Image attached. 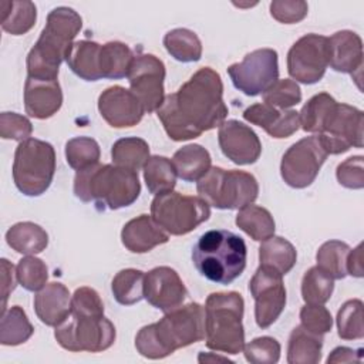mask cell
Instances as JSON below:
<instances>
[{
    "label": "cell",
    "instance_id": "cell-17",
    "mask_svg": "<svg viewBox=\"0 0 364 364\" xmlns=\"http://www.w3.org/2000/svg\"><path fill=\"white\" fill-rule=\"evenodd\" d=\"M186 296L188 290L172 267L158 266L145 273L144 299L152 307L168 313L182 306Z\"/></svg>",
    "mask_w": 364,
    "mask_h": 364
},
{
    "label": "cell",
    "instance_id": "cell-15",
    "mask_svg": "<svg viewBox=\"0 0 364 364\" xmlns=\"http://www.w3.org/2000/svg\"><path fill=\"white\" fill-rule=\"evenodd\" d=\"M249 290L255 300V320L260 328L270 327L286 306V287L283 276L259 266L249 282Z\"/></svg>",
    "mask_w": 364,
    "mask_h": 364
},
{
    "label": "cell",
    "instance_id": "cell-20",
    "mask_svg": "<svg viewBox=\"0 0 364 364\" xmlns=\"http://www.w3.org/2000/svg\"><path fill=\"white\" fill-rule=\"evenodd\" d=\"M328 38V65L337 73L351 74L357 81L363 68V41L361 37L350 30L334 33Z\"/></svg>",
    "mask_w": 364,
    "mask_h": 364
},
{
    "label": "cell",
    "instance_id": "cell-25",
    "mask_svg": "<svg viewBox=\"0 0 364 364\" xmlns=\"http://www.w3.org/2000/svg\"><path fill=\"white\" fill-rule=\"evenodd\" d=\"M100 48L101 44L90 40L74 41L65 57L68 68L84 81L101 80L100 73Z\"/></svg>",
    "mask_w": 364,
    "mask_h": 364
},
{
    "label": "cell",
    "instance_id": "cell-37",
    "mask_svg": "<svg viewBox=\"0 0 364 364\" xmlns=\"http://www.w3.org/2000/svg\"><path fill=\"white\" fill-rule=\"evenodd\" d=\"M350 246L341 240L324 242L316 255L317 267L333 280H341L347 276V256Z\"/></svg>",
    "mask_w": 364,
    "mask_h": 364
},
{
    "label": "cell",
    "instance_id": "cell-5",
    "mask_svg": "<svg viewBox=\"0 0 364 364\" xmlns=\"http://www.w3.org/2000/svg\"><path fill=\"white\" fill-rule=\"evenodd\" d=\"M141 193L138 172L117 165H94L77 171L74 195L82 202H95L111 210L132 205Z\"/></svg>",
    "mask_w": 364,
    "mask_h": 364
},
{
    "label": "cell",
    "instance_id": "cell-12",
    "mask_svg": "<svg viewBox=\"0 0 364 364\" xmlns=\"http://www.w3.org/2000/svg\"><path fill=\"white\" fill-rule=\"evenodd\" d=\"M228 74L235 88L245 95L263 94L279 80L277 51L273 48L250 51L240 63L229 65Z\"/></svg>",
    "mask_w": 364,
    "mask_h": 364
},
{
    "label": "cell",
    "instance_id": "cell-53",
    "mask_svg": "<svg viewBox=\"0 0 364 364\" xmlns=\"http://www.w3.org/2000/svg\"><path fill=\"white\" fill-rule=\"evenodd\" d=\"M199 363H213V361H228L232 363L228 357H220V355H215L212 353H200L198 357Z\"/></svg>",
    "mask_w": 364,
    "mask_h": 364
},
{
    "label": "cell",
    "instance_id": "cell-44",
    "mask_svg": "<svg viewBox=\"0 0 364 364\" xmlns=\"http://www.w3.org/2000/svg\"><path fill=\"white\" fill-rule=\"evenodd\" d=\"M280 351L279 341L269 336L256 337L243 347L245 358L252 364H276L280 358Z\"/></svg>",
    "mask_w": 364,
    "mask_h": 364
},
{
    "label": "cell",
    "instance_id": "cell-3",
    "mask_svg": "<svg viewBox=\"0 0 364 364\" xmlns=\"http://www.w3.org/2000/svg\"><path fill=\"white\" fill-rule=\"evenodd\" d=\"M82 20L71 7L53 9L46 26L27 55V77L37 80H57L60 65L65 61L73 40L80 33Z\"/></svg>",
    "mask_w": 364,
    "mask_h": 364
},
{
    "label": "cell",
    "instance_id": "cell-40",
    "mask_svg": "<svg viewBox=\"0 0 364 364\" xmlns=\"http://www.w3.org/2000/svg\"><path fill=\"white\" fill-rule=\"evenodd\" d=\"M334 290V280L317 266L310 267L301 279V297L306 304H324Z\"/></svg>",
    "mask_w": 364,
    "mask_h": 364
},
{
    "label": "cell",
    "instance_id": "cell-38",
    "mask_svg": "<svg viewBox=\"0 0 364 364\" xmlns=\"http://www.w3.org/2000/svg\"><path fill=\"white\" fill-rule=\"evenodd\" d=\"M145 273L138 269L119 270L111 283L114 299L122 306H132L144 299Z\"/></svg>",
    "mask_w": 364,
    "mask_h": 364
},
{
    "label": "cell",
    "instance_id": "cell-6",
    "mask_svg": "<svg viewBox=\"0 0 364 364\" xmlns=\"http://www.w3.org/2000/svg\"><path fill=\"white\" fill-rule=\"evenodd\" d=\"M245 301L237 291L210 293L205 303V341L213 351L239 354L245 347Z\"/></svg>",
    "mask_w": 364,
    "mask_h": 364
},
{
    "label": "cell",
    "instance_id": "cell-43",
    "mask_svg": "<svg viewBox=\"0 0 364 364\" xmlns=\"http://www.w3.org/2000/svg\"><path fill=\"white\" fill-rule=\"evenodd\" d=\"M263 102L279 109H289L301 101V90L294 80H277L262 94Z\"/></svg>",
    "mask_w": 364,
    "mask_h": 364
},
{
    "label": "cell",
    "instance_id": "cell-29",
    "mask_svg": "<svg viewBox=\"0 0 364 364\" xmlns=\"http://www.w3.org/2000/svg\"><path fill=\"white\" fill-rule=\"evenodd\" d=\"M7 245L21 255H37L48 245L47 232L37 223L18 222L6 232Z\"/></svg>",
    "mask_w": 364,
    "mask_h": 364
},
{
    "label": "cell",
    "instance_id": "cell-28",
    "mask_svg": "<svg viewBox=\"0 0 364 364\" xmlns=\"http://www.w3.org/2000/svg\"><path fill=\"white\" fill-rule=\"evenodd\" d=\"M260 266L272 269L279 274H287L296 264V247L282 236H272L262 242L259 247Z\"/></svg>",
    "mask_w": 364,
    "mask_h": 364
},
{
    "label": "cell",
    "instance_id": "cell-48",
    "mask_svg": "<svg viewBox=\"0 0 364 364\" xmlns=\"http://www.w3.org/2000/svg\"><path fill=\"white\" fill-rule=\"evenodd\" d=\"M309 6L303 0H273L270 3V14L283 24H294L307 16Z\"/></svg>",
    "mask_w": 364,
    "mask_h": 364
},
{
    "label": "cell",
    "instance_id": "cell-2",
    "mask_svg": "<svg viewBox=\"0 0 364 364\" xmlns=\"http://www.w3.org/2000/svg\"><path fill=\"white\" fill-rule=\"evenodd\" d=\"M203 338L205 307L192 301L165 313L158 323L144 326L135 336V348L145 358L159 360Z\"/></svg>",
    "mask_w": 364,
    "mask_h": 364
},
{
    "label": "cell",
    "instance_id": "cell-30",
    "mask_svg": "<svg viewBox=\"0 0 364 364\" xmlns=\"http://www.w3.org/2000/svg\"><path fill=\"white\" fill-rule=\"evenodd\" d=\"M135 55L121 41H108L100 48V73L102 78L119 80L128 77Z\"/></svg>",
    "mask_w": 364,
    "mask_h": 364
},
{
    "label": "cell",
    "instance_id": "cell-41",
    "mask_svg": "<svg viewBox=\"0 0 364 364\" xmlns=\"http://www.w3.org/2000/svg\"><path fill=\"white\" fill-rule=\"evenodd\" d=\"M338 337L343 340H361L364 337L363 301L358 299L347 300L337 313Z\"/></svg>",
    "mask_w": 364,
    "mask_h": 364
},
{
    "label": "cell",
    "instance_id": "cell-35",
    "mask_svg": "<svg viewBox=\"0 0 364 364\" xmlns=\"http://www.w3.org/2000/svg\"><path fill=\"white\" fill-rule=\"evenodd\" d=\"M166 51L181 63H196L202 57V43L196 33L188 28H173L164 37Z\"/></svg>",
    "mask_w": 364,
    "mask_h": 364
},
{
    "label": "cell",
    "instance_id": "cell-31",
    "mask_svg": "<svg viewBox=\"0 0 364 364\" xmlns=\"http://www.w3.org/2000/svg\"><path fill=\"white\" fill-rule=\"evenodd\" d=\"M236 226L256 242H263L274 235L276 223L272 213L257 205H247L236 215Z\"/></svg>",
    "mask_w": 364,
    "mask_h": 364
},
{
    "label": "cell",
    "instance_id": "cell-11",
    "mask_svg": "<svg viewBox=\"0 0 364 364\" xmlns=\"http://www.w3.org/2000/svg\"><path fill=\"white\" fill-rule=\"evenodd\" d=\"M363 127L361 109L336 101L323 117L317 136L328 155H338L353 146L363 148Z\"/></svg>",
    "mask_w": 364,
    "mask_h": 364
},
{
    "label": "cell",
    "instance_id": "cell-32",
    "mask_svg": "<svg viewBox=\"0 0 364 364\" xmlns=\"http://www.w3.org/2000/svg\"><path fill=\"white\" fill-rule=\"evenodd\" d=\"M1 28L11 36L26 34L37 20V9L33 1H1Z\"/></svg>",
    "mask_w": 364,
    "mask_h": 364
},
{
    "label": "cell",
    "instance_id": "cell-39",
    "mask_svg": "<svg viewBox=\"0 0 364 364\" xmlns=\"http://www.w3.org/2000/svg\"><path fill=\"white\" fill-rule=\"evenodd\" d=\"M100 156V145L90 136H75L68 139L65 144L67 164L75 171H82L97 165Z\"/></svg>",
    "mask_w": 364,
    "mask_h": 364
},
{
    "label": "cell",
    "instance_id": "cell-19",
    "mask_svg": "<svg viewBox=\"0 0 364 364\" xmlns=\"http://www.w3.org/2000/svg\"><path fill=\"white\" fill-rule=\"evenodd\" d=\"M98 111L104 121L114 128L136 125L144 114V105L136 95L121 85L108 87L98 97Z\"/></svg>",
    "mask_w": 364,
    "mask_h": 364
},
{
    "label": "cell",
    "instance_id": "cell-7",
    "mask_svg": "<svg viewBox=\"0 0 364 364\" xmlns=\"http://www.w3.org/2000/svg\"><path fill=\"white\" fill-rule=\"evenodd\" d=\"M196 191L199 198L209 206L216 209H242L257 199L259 183L249 172L210 166L198 181Z\"/></svg>",
    "mask_w": 364,
    "mask_h": 364
},
{
    "label": "cell",
    "instance_id": "cell-24",
    "mask_svg": "<svg viewBox=\"0 0 364 364\" xmlns=\"http://www.w3.org/2000/svg\"><path fill=\"white\" fill-rule=\"evenodd\" d=\"M34 311L43 324L57 327L71 311L68 289L60 282L47 283L34 296Z\"/></svg>",
    "mask_w": 364,
    "mask_h": 364
},
{
    "label": "cell",
    "instance_id": "cell-33",
    "mask_svg": "<svg viewBox=\"0 0 364 364\" xmlns=\"http://www.w3.org/2000/svg\"><path fill=\"white\" fill-rule=\"evenodd\" d=\"M111 158L117 166L138 172L149 159V145L136 136L121 138L111 148Z\"/></svg>",
    "mask_w": 364,
    "mask_h": 364
},
{
    "label": "cell",
    "instance_id": "cell-51",
    "mask_svg": "<svg viewBox=\"0 0 364 364\" xmlns=\"http://www.w3.org/2000/svg\"><path fill=\"white\" fill-rule=\"evenodd\" d=\"M361 353L363 350H353L350 347H337L334 348L328 358L327 363H360L361 361Z\"/></svg>",
    "mask_w": 364,
    "mask_h": 364
},
{
    "label": "cell",
    "instance_id": "cell-14",
    "mask_svg": "<svg viewBox=\"0 0 364 364\" xmlns=\"http://www.w3.org/2000/svg\"><path fill=\"white\" fill-rule=\"evenodd\" d=\"M328 67V38L320 34L300 37L287 53V71L296 82L316 84Z\"/></svg>",
    "mask_w": 364,
    "mask_h": 364
},
{
    "label": "cell",
    "instance_id": "cell-50",
    "mask_svg": "<svg viewBox=\"0 0 364 364\" xmlns=\"http://www.w3.org/2000/svg\"><path fill=\"white\" fill-rule=\"evenodd\" d=\"M1 296H3V304H1V313L6 311V304L10 293L16 289L17 284V270L16 267L7 260L1 259Z\"/></svg>",
    "mask_w": 364,
    "mask_h": 364
},
{
    "label": "cell",
    "instance_id": "cell-21",
    "mask_svg": "<svg viewBox=\"0 0 364 364\" xmlns=\"http://www.w3.org/2000/svg\"><path fill=\"white\" fill-rule=\"evenodd\" d=\"M243 118L266 131L272 138L283 139L291 136L300 128L299 112L294 109H279L259 102L243 111Z\"/></svg>",
    "mask_w": 364,
    "mask_h": 364
},
{
    "label": "cell",
    "instance_id": "cell-45",
    "mask_svg": "<svg viewBox=\"0 0 364 364\" xmlns=\"http://www.w3.org/2000/svg\"><path fill=\"white\" fill-rule=\"evenodd\" d=\"M300 321V326L318 336H324L333 327V317L323 304H306L301 307Z\"/></svg>",
    "mask_w": 364,
    "mask_h": 364
},
{
    "label": "cell",
    "instance_id": "cell-34",
    "mask_svg": "<svg viewBox=\"0 0 364 364\" xmlns=\"http://www.w3.org/2000/svg\"><path fill=\"white\" fill-rule=\"evenodd\" d=\"M176 176L175 166L166 156H149L144 166V179L146 188L155 196L172 192L176 185Z\"/></svg>",
    "mask_w": 364,
    "mask_h": 364
},
{
    "label": "cell",
    "instance_id": "cell-42",
    "mask_svg": "<svg viewBox=\"0 0 364 364\" xmlns=\"http://www.w3.org/2000/svg\"><path fill=\"white\" fill-rule=\"evenodd\" d=\"M17 280L28 291H38L47 284L48 269L46 263L36 256H26L18 260Z\"/></svg>",
    "mask_w": 364,
    "mask_h": 364
},
{
    "label": "cell",
    "instance_id": "cell-16",
    "mask_svg": "<svg viewBox=\"0 0 364 364\" xmlns=\"http://www.w3.org/2000/svg\"><path fill=\"white\" fill-rule=\"evenodd\" d=\"M165 64L156 55H135L127 78L131 91L141 101L145 112H154L162 105L165 98Z\"/></svg>",
    "mask_w": 364,
    "mask_h": 364
},
{
    "label": "cell",
    "instance_id": "cell-36",
    "mask_svg": "<svg viewBox=\"0 0 364 364\" xmlns=\"http://www.w3.org/2000/svg\"><path fill=\"white\" fill-rule=\"evenodd\" d=\"M34 333V327L20 306H13L1 313L0 343L3 346H18L26 343Z\"/></svg>",
    "mask_w": 364,
    "mask_h": 364
},
{
    "label": "cell",
    "instance_id": "cell-27",
    "mask_svg": "<svg viewBox=\"0 0 364 364\" xmlns=\"http://www.w3.org/2000/svg\"><path fill=\"white\" fill-rule=\"evenodd\" d=\"M323 336L306 330L303 326L293 328L287 343L289 364H317L321 360Z\"/></svg>",
    "mask_w": 364,
    "mask_h": 364
},
{
    "label": "cell",
    "instance_id": "cell-10",
    "mask_svg": "<svg viewBox=\"0 0 364 364\" xmlns=\"http://www.w3.org/2000/svg\"><path fill=\"white\" fill-rule=\"evenodd\" d=\"M115 336L114 324L104 316H81L74 313H70L54 331L57 343L64 350L73 353H101L114 344Z\"/></svg>",
    "mask_w": 364,
    "mask_h": 364
},
{
    "label": "cell",
    "instance_id": "cell-4",
    "mask_svg": "<svg viewBox=\"0 0 364 364\" xmlns=\"http://www.w3.org/2000/svg\"><path fill=\"white\" fill-rule=\"evenodd\" d=\"M245 240L225 229L200 235L192 247V262L200 276L218 284H230L246 267Z\"/></svg>",
    "mask_w": 364,
    "mask_h": 364
},
{
    "label": "cell",
    "instance_id": "cell-1",
    "mask_svg": "<svg viewBox=\"0 0 364 364\" xmlns=\"http://www.w3.org/2000/svg\"><path fill=\"white\" fill-rule=\"evenodd\" d=\"M228 115L223 82L210 67L199 68L178 91L166 95L156 117L172 141H188L220 127Z\"/></svg>",
    "mask_w": 364,
    "mask_h": 364
},
{
    "label": "cell",
    "instance_id": "cell-52",
    "mask_svg": "<svg viewBox=\"0 0 364 364\" xmlns=\"http://www.w3.org/2000/svg\"><path fill=\"white\" fill-rule=\"evenodd\" d=\"M347 274H351L354 277H363L364 276L363 243H360L353 250L350 249L348 256H347Z\"/></svg>",
    "mask_w": 364,
    "mask_h": 364
},
{
    "label": "cell",
    "instance_id": "cell-47",
    "mask_svg": "<svg viewBox=\"0 0 364 364\" xmlns=\"http://www.w3.org/2000/svg\"><path fill=\"white\" fill-rule=\"evenodd\" d=\"M33 132L30 119L17 112H1L0 114V136L3 139L24 141Z\"/></svg>",
    "mask_w": 364,
    "mask_h": 364
},
{
    "label": "cell",
    "instance_id": "cell-49",
    "mask_svg": "<svg viewBox=\"0 0 364 364\" xmlns=\"http://www.w3.org/2000/svg\"><path fill=\"white\" fill-rule=\"evenodd\" d=\"M363 156L355 155L343 161L336 171L337 181L348 189H361L364 186V165Z\"/></svg>",
    "mask_w": 364,
    "mask_h": 364
},
{
    "label": "cell",
    "instance_id": "cell-22",
    "mask_svg": "<svg viewBox=\"0 0 364 364\" xmlns=\"http://www.w3.org/2000/svg\"><path fill=\"white\" fill-rule=\"evenodd\" d=\"M63 105L58 80H37L27 77L24 84V109L33 118L47 119Z\"/></svg>",
    "mask_w": 364,
    "mask_h": 364
},
{
    "label": "cell",
    "instance_id": "cell-13",
    "mask_svg": "<svg viewBox=\"0 0 364 364\" xmlns=\"http://www.w3.org/2000/svg\"><path fill=\"white\" fill-rule=\"evenodd\" d=\"M327 156L328 154L317 135L306 136L293 144L283 154L280 175L283 181L294 189L307 188L317 178Z\"/></svg>",
    "mask_w": 364,
    "mask_h": 364
},
{
    "label": "cell",
    "instance_id": "cell-23",
    "mask_svg": "<svg viewBox=\"0 0 364 364\" xmlns=\"http://www.w3.org/2000/svg\"><path fill=\"white\" fill-rule=\"evenodd\" d=\"M169 240V235L152 219L139 215L127 222L121 230V242L131 253H146Z\"/></svg>",
    "mask_w": 364,
    "mask_h": 364
},
{
    "label": "cell",
    "instance_id": "cell-8",
    "mask_svg": "<svg viewBox=\"0 0 364 364\" xmlns=\"http://www.w3.org/2000/svg\"><path fill=\"white\" fill-rule=\"evenodd\" d=\"M55 173V151L50 142L28 138L14 152L13 179L26 196H40L51 185Z\"/></svg>",
    "mask_w": 364,
    "mask_h": 364
},
{
    "label": "cell",
    "instance_id": "cell-18",
    "mask_svg": "<svg viewBox=\"0 0 364 364\" xmlns=\"http://www.w3.org/2000/svg\"><path fill=\"white\" fill-rule=\"evenodd\" d=\"M218 141L223 155L236 165L255 164L262 154L257 134L237 119H228L219 127Z\"/></svg>",
    "mask_w": 364,
    "mask_h": 364
},
{
    "label": "cell",
    "instance_id": "cell-46",
    "mask_svg": "<svg viewBox=\"0 0 364 364\" xmlns=\"http://www.w3.org/2000/svg\"><path fill=\"white\" fill-rule=\"evenodd\" d=\"M81 316H104V303L97 290L82 286L71 296V311Z\"/></svg>",
    "mask_w": 364,
    "mask_h": 364
},
{
    "label": "cell",
    "instance_id": "cell-26",
    "mask_svg": "<svg viewBox=\"0 0 364 364\" xmlns=\"http://www.w3.org/2000/svg\"><path fill=\"white\" fill-rule=\"evenodd\" d=\"M210 154L199 144H188L172 156L176 175L185 182H198L210 169Z\"/></svg>",
    "mask_w": 364,
    "mask_h": 364
},
{
    "label": "cell",
    "instance_id": "cell-9",
    "mask_svg": "<svg viewBox=\"0 0 364 364\" xmlns=\"http://www.w3.org/2000/svg\"><path fill=\"white\" fill-rule=\"evenodd\" d=\"M151 216L168 235L182 236L206 222L210 216V208L199 196L172 191L154 198Z\"/></svg>",
    "mask_w": 364,
    "mask_h": 364
}]
</instances>
